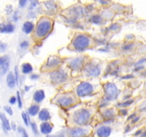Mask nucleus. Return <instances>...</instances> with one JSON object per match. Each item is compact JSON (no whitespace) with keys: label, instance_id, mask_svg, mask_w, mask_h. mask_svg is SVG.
Wrapping results in <instances>:
<instances>
[{"label":"nucleus","instance_id":"nucleus-1","mask_svg":"<svg viewBox=\"0 0 146 137\" xmlns=\"http://www.w3.org/2000/svg\"><path fill=\"white\" fill-rule=\"evenodd\" d=\"M54 21L48 17L43 16L37 21L34 31V38L36 40H42L50 34L54 29Z\"/></svg>","mask_w":146,"mask_h":137},{"label":"nucleus","instance_id":"nucleus-2","mask_svg":"<svg viewBox=\"0 0 146 137\" xmlns=\"http://www.w3.org/2000/svg\"><path fill=\"white\" fill-rule=\"evenodd\" d=\"M94 40L89 35L82 33H77L74 35L69 44L72 50L78 52H82L92 47Z\"/></svg>","mask_w":146,"mask_h":137},{"label":"nucleus","instance_id":"nucleus-3","mask_svg":"<svg viewBox=\"0 0 146 137\" xmlns=\"http://www.w3.org/2000/svg\"><path fill=\"white\" fill-rule=\"evenodd\" d=\"M77 96L71 92L61 93L57 94L54 98V104H56L62 108H68L77 102Z\"/></svg>","mask_w":146,"mask_h":137},{"label":"nucleus","instance_id":"nucleus-4","mask_svg":"<svg viewBox=\"0 0 146 137\" xmlns=\"http://www.w3.org/2000/svg\"><path fill=\"white\" fill-rule=\"evenodd\" d=\"M91 116V113L87 108H80L74 113L73 121L76 125L83 126L88 122Z\"/></svg>","mask_w":146,"mask_h":137},{"label":"nucleus","instance_id":"nucleus-5","mask_svg":"<svg viewBox=\"0 0 146 137\" xmlns=\"http://www.w3.org/2000/svg\"><path fill=\"white\" fill-rule=\"evenodd\" d=\"M95 87L94 84L89 81H82L77 86L76 88V94L78 97L83 98L91 96L94 93Z\"/></svg>","mask_w":146,"mask_h":137},{"label":"nucleus","instance_id":"nucleus-6","mask_svg":"<svg viewBox=\"0 0 146 137\" xmlns=\"http://www.w3.org/2000/svg\"><path fill=\"white\" fill-rule=\"evenodd\" d=\"M104 100L106 103H108L111 101H114L117 98L119 91H118V87L116 86L115 84L113 82H106L104 85Z\"/></svg>","mask_w":146,"mask_h":137},{"label":"nucleus","instance_id":"nucleus-7","mask_svg":"<svg viewBox=\"0 0 146 137\" xmlns=\"http://www.w3.org/2000/svg\"><path fill=\"white\" fill-rule=\"evenodd\" d=\"M63 61L58 56H51L47 59L41 67L42 71H51L57 69L62 64Z\"/></svg>","mask_w":146,"mask_h":137},{"label":"nucleus","instance_id":"nucleus-8","mask_svg":"<svg viewBox=\"0 0 146 137\" xmlns=\"http://www.w3.org/2000/svg\"><path fill=\"white\" fill-rule=\"evenodd\" d=\"M49 78L54 84H60L65 82L68 78V73L63 68H57L50 71Z\"/></svg>","mask_w":146,"mask_h":137},{"label":"nucleus","instance_id":"nucleus-9","mask_svg":"<svg viewBox=\"0 0 146 137\" xmlns=\"http://www.w3.org/2000/svg\"><path fill=\"white\" fill-rule=\"evenodd\" d=\"M84 69L86 74L89 77L99 76L101 72V67L100 64L96 63H89L84 65Z\"/></svg>","mask_w":146,"mask_h":137},{"label":"nucleus","instance_id":"nucleus-10","mask_svg":"<svg viewBox=\"0 0 146 137\" xmlns=\"http://www.w3.org/2000/svg\"><path fill=\"white\" fill-rule=\"evenodd\" d=\"M84 65H85V59L84 57H78L71 59L68 61V67L73 71H80L84 68Z\"/></svg>","mask_w":146,"mask_h":137},{"label":"nucleus","instance_id":"nucleus-11","mask_svg":"<svg viewBox=\"0 0 146 137\" xmlns=\"http://www.w3.org/2000/svg\"><path fill=\"white\" fill-rule=\"evenodd\" d=\"M88 133V131L85 128L81 127L74 128L69 131V134L71 137H84Z\"/></svg>","mask_w":146,"mask_h":137},{"label":"nucleus","instance_id":"nucleus-12","mask_svg":"<svg viewBox=\"0 0 146 137\" xmlns=\"http://www.w3.org/2000/svg\"><path fill=\"white\" fill-rule=\"evenodd\" d=\"M112 129L108 126H102L96 131V134L98 137H108L111 134Z\"/></svg>","mask_w":146,"mask_h":137},{"label":"nucleus","instance_id":"nucleus-13","mask_svg":"<svg viewBox=\"0 0 146 137\" xmlns=\"http://www.w3.org/2000/svg\"><path fill=\"white\" fill-rule=\"evenodd\" d=\"M46 97L45 91L43 89H38L33 94V99L37 104H40L44 100Z\"/></svg>","mask_w":146,"mask_h":137},{"label":"nucleus","instance_id":"nucleus-14","mask_svg":"<svg viewBox=\"0 0 146 137\" xmlns=\"http://www.w3.org/2000/svg\"><path fill=\"white\" fill-rule=\"evenodd\" d=\"M34 28H35V25L34 24V23L31 22V21H25L24 23V24H23L22 31L24 34H30L31 33H33Z\"/></svg>","mask_w":146,"mask_h":137},{"label":"nucleus","instance_id":"nucleus-15","mask_svg":"<svg viewBox=\"0 0 146 137\" xmlns=\"http://www.w3.org/2000/svg\"><path fill=\"white\" fill-rule=\"evenodd\" d=\"M52 124H50L49 122H47V121H44L41 124V126H40V131H41V132L42 134H46V135H48L52 131Z\"/></svg>","mask_w":146,"mask_h":137},{"label":"nucleus","instance_id":"nucleus-16","mask_svg":"<svg viewBox=\"0 0 146 137\" xmlns=\"http://www.w3.org/2000/svg\"><path fill=\"white\" fill-rule=\"evenodd\" d=\"M51 118L50 112L47 108H42L38 112V118L41 121H47Z\"/></svg>","mask_w":146,"mask_h":137},{"label":"nucleus","instance_id":"nucleus-17","mask_svg":"<svg viewBox=\"0 0 146 137\" xmlns=\"http://www.w3.org/2000/svg\"><path fill=\"white\" fill-rule=\"evenodd\" d=\"M0 119H1V123H2L4 129L5 131H9L11 129V124H10L8 118H7V116H6V115L4 113L0 112Z\"/></svg>","mask_w":146,"mask_h":137},{"label":"nucleus","instance_id":"nucleus-18","mask_svg":"<svg viewBox=\"0 0 146 137\" xmlns=\"http://www.w3.org/2000/svg\"><path fill=\"white\" fill-rule=\"evenodd\" d=\"M7 84L9 88H14L16 85V81L15 78H14V73L13 72H9L7 74Z\"/></svg>","mask_w":146,"mask_h":137},{"label":"nucleus","instance_id":"nucleus-19","mask_svg":"<svg viewBox=\"0 0 146 137\" xmlns=\"http://www.w3.org/2000/svg\"><path fill=\"white\" fill-rule=\"evenodd\" d=\"M14 30V27L11 24H1L0 25V32L1 33H11Z\"/></svg>","mask_w":146,"mask_h":137},{"label":"nucleus","instance_id":"nucleus-20","mask_svg":"<svg viewBox=\"0 0 146 137\" xmlns=\"http://www.w3.org/2000/svg\"><path fill=\"white\" fill-rule=\"evenodd\" d=\"M33 67L31 64L29 63H24L21 66V72L24 74H29L33 71Z\"/></svg>","mask_w":146,"mask_h":137},{"label":"nucleus","instance_id":"nucleus-21","mask_svg":"<svg viewBox=\"0 0 146 137\" xmlns=\"http://www.w3.org/2000/svg\"><path fill=\"white\" fill-rule=\"evenodd\" d=\"M39 111V106L37 105V104H32V105L28 108L29 114L31 116H36V114H38Z\"/></svg>","mask_w":146,"mask_h":137},{"label":"nucleus","instance_id":"nucleus-22","mask_svg":"<svg viewBox=\"0 0 146 137\" xmlns=\"http://www.w3.org/2000/svg\"><path fill=\"white\" fill-rule=\"evenodd\" d=\"M104 116H105L106 118L108 119V118H113L114 116V111L113 109H107L104 111Z\"/></svg>","mask_w":146,"mask_h":137},{"label":"nucleus","instance_id":"nucleus-23","mask_svg":"<svg viewBox=\"0 0 146 137\" xmlns=\"http://www.w3.org/2000/svg\"><path fill=\"white\" fill-rule=\"evenodd\" d=\"M9 68V60H8L7 61H6V62L3 64L2 67H1V74H5L8 71Z\"/></svg>","mask_w":146,"mask_h":137},{"label":"nucleus","instance_id":"nucleus-24","mask_svg":"<svg viewBox=\"0 0 146 137\" xmlns=\"http://www.w3.org/2000/svg\"><path fill=\"white\" fill-rule=\"evenodd\" d=\"M21 117H22V119L23 121H24V124H26V126H28L29 125V118L28 114L26 112H22V114H21Z\"/></svg>","mask_w":146,"mask_h":137},{"label":"nucleus","instance_id":"nucleus-25","mask_svg":"<svg viewBox=\"0 0 146 137\" xmlns=\"http://www.w3.org/2000/svg\"><path fill=\"white\" fill-rule=\"evenodd\" d=\"M16 97H17V104H18L19 108H22V106H23L22 99H21V94H20L19 91H17Z\"/></svg>","mask_w":146,"mask_h":137},{"label":"nucleus","instance_id":"nucleus-26","mask_svg":"<svg viewBox=\"0 0 146 137\" xmlns=\"http://www.w3.org/2000/svg\"><path fill=\"white\" fill-rule=\"evenodd\" d=\"M14 78H15V81H16V84L17 86L19 85V69L18 67H14Z\"/></svg>","mask_w":146,"mask_h":137},{"label":"nucleus","instance_id":"nucleus-27","mask_svg":"<svg viewBox=\"0 0 146 137\" xmlns=\"http://www.w3.org/2000/svg\"><path fill=\"white\" fill-rule=\"evenodd\" d=\"M19 46L21 49H26L28 48L29 46V42L28 41H27V40H24V41H22L20 43Z\"/></svg>","mask_w":146,"mask_h":137},{"label":"nucleus","instance_id":"nucleus-28","mask_svg":"<svg viewBox=\"0 0 146 137\" xmlns=\"http://www.w3.org/2000/svg\"><path fill=\"white\" fill-rule=\"evenodd\" d=\"M8 60H9L8 56H3V57H0V68L3 66V64L7 61Z\"/></svg>","mask_w":146,"mask_h":137},{"label":"nucleus","instance_id":"nucleus-29","mask_svg":"<svg viewBox=\"0 0 146 137\" xmlns=\"http://www.w3.org/2000/svg\"><path fill=\"white\" fill-rule=\"evenodd\" d=\"M18 131H19V132L21 134V136H22V137H29L28 134H27V133L26 132V131H25V129H24V128H21V127H19Z\"/></svg>","mask_w":146,"mask_h":137},{"label":"nucleus","instance_id":"nucleus-30","mask_svg":"<svg viewBox=\"0 0 146 137\" xmlns=\"http://www.w3.org/2000/svg\"><path fill=\"white\" fill-rule=\"evenodd\" d=\"M7 48V44L0 41V53H3L6 51Z\"/></svg>","mask_w":146,"mask_h":137},{"label":"nucleus","instance_id":"nucleus-31","mask_svg":"<svg viewBox=\"0 0 146 137\" xmlns=\"http://www.w3.org/2000/svg\"><path fill=\"white\" fill-rule=\"evenodd\" d=\"M31 129H32L33 132H34L36 135L38 134V128H37L36 124L35 122H32L31 123Z\"/></svg>","mask_w":146,"mask_h":137},{"label":"nucleus","instance_id":"nucleus-32","mask_svg":"<svg viewBox=\"0 0 146 137\" xmlns=\"http://www.w3.org/2000/svg\"><path fill=\"white\" fill-rule=\"evenodd\" d=\"M4 111H5L6 112L9 114V115H10V116L13 115V111L10 106H5L4 107Z\"/></svg>","mask_w":146,"mask_h":137},{"label":"nucleus","instance_id":"nucleus-33","mask_svg":"<svg viewBox=\"0 0 146 137\" xmlns=\"http://www.w3.org/2000/svg\"><path fill=\"white\" fill-rule=\"evenodd\" d=\"M9 102L10 103V104H12V105H14V104L17 102V97L14 96H11L10 97L9 99Z\"/></svg>","mask_w":146,"mask_h":137},{"label":"nucleus","instance_id":"nucleus-34","mask_svg":"<svg viewBox=\"0 0 146 137\" xmlns=\"http://www.w3.org/2000/svg\"><path fill=\"white\" fill-rule=\"evenodd\" d=\"M38 78H39V76L36 74H32L30 76V79L34 80V81H36V80L38 79Z\"/></svg>","mask_w":146,"mask_h":137},{"label":"nucleus","instance_id":"nucleus-35","mask_svg":"<svg viewBox=\"0 0 146 137\" xmlns=\"http://www.w3.org/2000/svg\"><path fill=\"white\" fill-rule=\"evenodd\" d=\"M27 0H20L19 1L20 7H24V6L26 5V4H27Z\"/></svg>","mask_w":146,"mask_h":137},{"label":"nucleus","instance_id":"nucleus-36","mask_svg":"<svg viewBox=\"0 0 146 137\" xmlns=\"http://www.w3.org/2000/svg\"><path fill=\"white\" fill-rule=\"evenodd\" d=\"M30 88H31V86H26L24 87V91L28 92V91L30 90Z\"/></svg>","mask_w":146,"mask_h":137},{"label":"nucleus","instance_id":"nucleus-37","mask_svg":"<svg viewBox=\"0 0 146 137\" xmlns=\"http://www.w3.org/2000/svg\"><path fill=\"white\" fill-rule=\"evenodd\" d=\"M12 128V129L13 130H16V128H17V127H16V124H14V123H12V124H11V128Z\"/></svg>","mask_w":146,"mask_h":137},{"label":"nucleus","instance_id":"nucleus-38","mask_svg":"<svg viewBox=\"0 0 146 137\" xmlns=\"http://www.w3.org/2000/svg\"><path fill=\"white\" fill-rule=\"evenodd\" d=\"M46 137H55V136H51V135H48V136H47Z\"/></svg>","mask_w":146,"mask_h":137}]
</instances>
